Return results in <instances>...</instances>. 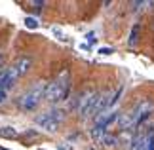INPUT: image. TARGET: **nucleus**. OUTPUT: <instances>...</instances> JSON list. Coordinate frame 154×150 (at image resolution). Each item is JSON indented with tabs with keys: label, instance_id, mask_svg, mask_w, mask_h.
I'll list each match as a JSON object with an SVG mask.
<instances>
[{
	"label": "nucleus",
	"instance_id": "nucleus-18",
	"mask_svg": "<svg viewBox=\"0 0 154 150\" xmlns=\"http://www.w3.org/2000/svg\"><path fill=\"white\" fill-rule=\"evenodd\" d=\"M57 150H72L70 146H65V145H57Z\"/></svg>",
	"mask_w": 154,
	"mask_h": 150
},
{
	"label": "nucleus",
	"instance_id": "nucleus-14",
	"mask_svg": "<svg viewBox=\"0 0 154 150\" xmlns=\"http://www.w3.org/2000/svg\"><path fill=\"white\" fill-rule=\"evenodd\" d=\"M146 150H154V131H150L146 137Z\"/></svg>",
	"mask_w": 154,
	"mask_h": 150
},
{
	"label": "nucleus",
	"instance_id": "nucleus-7",
	"mask_svg": "<svg viewBox=\"0 0 154 150\" xmlns=\"http://www.w3.org/2000/svg\"><path fill=\"white\" fill-rule=\"evenodd\" d=\"M31 67H32V59H31V57H27V55L17 57V59H15V63L11 65V69L15 70V74H17V76L27 74L29 70H31Z\"/></svg>",
	"mask_w": 154,
	"mask_h": 150
},
{
	"label": "nucleus",
	"instance_id": "nucleus-9",
	"mask_svg": "<svg viewBox=\"0 0 154 150\" xmlns=\"http://www.w3.org/2000/svg\"><path fill=\"white\" fill-rule=\"evenodd\" d=\"M106 133H109V129H105V127H99V125H93V129H91V139L95 141L97 145H101Z\"/></svg>",
	"mask_w": 154,
	"mask_h": 150
},
{
	"label": "nucleus",
	"instance_id": "nucleus-6",
	"mask_svg": "<svg viewBox=\"0 0 154 150\" xmlns=\"http://www.w3.org/2000/svg\"><path fill=\"white\" fill-rule=\"evenodd\" d=\"M17 76L15 74V70L14 69H0V89H4V91H8L10 87H14L15 86V82H17Z\"/></svg>",
	"mask_w": 154,
	"mask_h": 150
},
{
	"label": "nucleus",
	"instance_id": "nucleus-12",
	"mask_svg": "<svg viewBox=\"0 0 154 150\" xmlns=\"http://www.w3.org/2000/svg\"><path fill=\"white\" fill-rule=\"evenodd\" d=\"M137 36H139V25H133L131 32H129V40H128V46H135V44H137Z\"/></svg>",
	"mask_w": 154,
	"mask_h": 150
},
{
	"label": "nucleus",
	"instance_id": "nucleus-13",
	"mask_svg": "<svg viewBox=\"0 0 154 150\" xmlns=\"http://www.w3.org/2000/svg\"><path fill=\"white\" fill-rule=\"evenodd\" d=\"M25 27H27V29H32V31H34V29H38L40 25H38V21L34 19V17H25Z\"/></svg>",
	"mask_w": 154,
	"mask_h": 150
},
{
	"label": "nucleus",
	"instance_id": "nucleus-4",
	"mask_svg": "<svg viewBox=\"0 0 154 150\" xmlns=\"http://www.w3.org/2000/svg\"><path fill=\"white\" fill-rule=\"evenodd\" d=\"M99 91L95 89H90V91H84L76 99V110L82 118H88V116H93L97 112V105H99Z\"/></svg>",
	"mask_w": 154,
	"mask_h": 150
},
{
	"label": "nucleus",
	"instance_id": "nucleus-2",
	"mask_svg": "<svg viewBox=\"0 0 154 150\" xmlns=\"http://www.w3.org/2000/svg\"><path fill=\"white\" fill-rule=\"evenodd\" d=\"M46 87H48V84L36 82L31 89H27V91L19 97V101H17L19 109L21 110H34L46 99Z\"/></svg>",
	"mask_w": 154,
	"mask_h": 150
},
{
	"label": "nucleus",
	"instance_id": "nucleus-15",
	"mask_svg": "<svg viewBox=\"0 0 154 150\" xmlns=\"http://www.w3.org/2000/svg\"><path fill=\"white\" fill-rule=\"evenodd\" d=\"M97 53H99V55H112L114 50H112V47H99Z\"/></svg>",
	"mask_w": 154,
	"mask_h": 150
},
{
	"label": "nucleus",
	"instance_id": "nucleus-10",
	"mask_svg": "<svg viewBox=\"0 0 154 150\" xmlns=\"http://www.w3.org/2000/svg\"><path fill=\"white\" fill-rule=\"evenodd\" d=\"M0 137H2V139H17V137H19V133H17L15 127L4 125V127H0Z\"/></svg>",
	"mask_w": 154,
	"mask_h": 150
},
{
	"label": "nucleus",
	"instance_id": "nucleus-19",
	"mask_svg": "<svg viewBox=\"0 0 154 150\" xmlns=\"http://www.w3.org/2000/svg\"><path fill=\"white\" fill-rule=\"evenodd\" d=\"M0 150H8V148H4V146H0Z\"/></svg>",
	"mask_w": 154,
	"mask_h": 150
},
{
	"label": "nucleus",
	"instance_id": "nucleus-11",
	"mask_svg": "<svg viewBox=\"0 0 154 150\" xmlns=\"http://www.w3.org/2000/svg\"><path fill=\"white\" fill-rule=\"evenodd\" d=\"M118 142H120V139H118L116 135L106 133V135H105V139H103V142H101V146H105V148H114Z\"/></svg>",
	"mask_w": 154,
	"mask_h": 150
},
{
	"label": "nucleus",
	"instance_id": "nucleus-8",
	"mask_svg": "<svg viewBox=\"0 0 154 150\" xmlns=\"http://www.w3.org/2000/svg\"><path fill=\"white\" fill-rule=\"evenodd\" d=\"M146 137H149V133H137L131 139V142H129L128 150H146Z\"/></svg>",
	"mask_w": 154,
	"mask_h": 150
},
{
	"label": "nucleus",
	"instance_id": "nucleus-16",
	"mask_svg": "<svg viewBox=\"0 0 154 150\" xmlns=\"http://www.w3.org/2000/svg\"><path fill=\"white\" fill-rule=\"evenodd\" d=\"M51 32H53V34H55V36H57L59 40H63V42H67V36H65V34H63L61 31H59V29H57V27H53V29H51Z\"/></svg>",
	"mask_w": 154,
	"mask_h": 150
},
{
	"label": "nucleus",
	"instance_id": "nucleus-5",
	"mask_svg": "<svg viewBox=\"0 0 154 150\" xmlns=\"http://www.w3.org/2000/svg\"><path fill=\"white\" fill-rule=\"evenodd\" d=\"M122 114L118 112L116 109H110V110H105L101 114H97L95 116V125H99V127H105V129H109L112 124H116L118 120H120Z\"/></svg>",
	"mask_w": 154,
	"mask_h": 150
},
{
	"label": "nucleus",
	"instance_id": "nucleus-3",
	"mask_svg": "<svg viewBox=\"0 0 154 150\" xmlns=\"http://www.w3.org/2000/svg\"><path fill=\"white\" fill-rule=\"evenodd\" d=\"M63 120H65V112L61 109H50L42 114H38L34 118V124L46 133H55L59 129V125L63 124Z\"/></svg>",
	"mask_w": 154,
	"mask_h": 150
},
{
	"label": "nucleus",
	"instance_id": "nucleus-17",
	"mask_svg": "<svg viewBox=\"0 0 154 150\" xmlns=\"http://www.w3.org/2000/svg\"><path fill=\"white\" fill-rule=\"evenodd\" d=\"M6 99H8V91L0 89V105H4V103H6Z\"/></svg>",
	"mask_w": 154,
	"mask_h": 150
},
{
	"label": "nucleus",
	"instance_id": "nucleus-1",
	"mask_svg": "<svg viewBox=\"0 0 154 150\" xmlns=\"http://www.w3.org/2000/svg\"><path fill=\"white\" fill-rule=\"evenodd\" d=\"M69 91H70V76H69V70H63L51 84H48V87H46V101L61 103V101L69 97Z\"/></svg>",
	"mask_w": 154,
	"mask_h": 150
}]
</instances>
